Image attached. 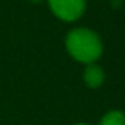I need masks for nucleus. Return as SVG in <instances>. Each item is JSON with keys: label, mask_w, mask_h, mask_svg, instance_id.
<instances>
[{"label": "nucleus", "mask_w": 125, "mask_h": 125, "mask_svg": "<svg viewBox=\"0 0 125 125\" xmlns=\"http://www.w3.org/2000/svg\"><path fill=\"white\" fill-rule=\"evenodd\" d=\"M65 46H67L68 54L74 60L85 65L95 63L103 54V43L98 33L85 27L73 29L68 32L65 38Z\"/></svg>", "instance_id": "obj_1"}, {"label": "nucleus", "mask_w": 125, "mask_h": 125, "mask_svg": "<svg viewBox=\"0 0 125 125\" xmlns=\"http://www.w3.org/2000/svg\"><path fill=\"white\" fill-rule=\"evenodd\" d=\"M51 11L59 19L73 22L79 19L85 11V0H48Z\"/></svg>", "instance_id": "obj_2"}, {"label": "nucleus", "mask_w": 125, "mask_h": 125, "mask_svg": "<svg viewBox=\"0 0 125 125\" xmlns=\"http://www.w3.org/2000/svg\"><path fill=\"white\" fill-rule=\"evenodd\" d=\"M83 79L90 89H98L104 83V71L101 70V67H98L95 63H90L85 67V70L83 73Z\"/></svg>", "instance_id": "obj_3"}, {"label": "nucleus", "mask_w": 125, "mask_h": 125, "mask_svg": "<svg viewBox=\"0 0 125 125\" xmlns=\"http://www.w3.org/2000/svg\"><path fill=\"white\" fill-rule=\"evenodd\" d=\"M100 125H125V114L122 111H108L100 120Z\"/></svg>", "instance_id": "obj_4"}, {"label": "nucleus", "mask_w": 125, "mask_h": 125, "mask_svg": "<svg viewBox=\"0 0 125 125\" xmlns=\"http://www.w3.org/2000/svg\"><path fill=\"white\" fill-rule=\"evenodd\" d=\"M74 125H89V124H74Z\"/></svg>", "instance_id": "obj_5"}, {"label": "nucleus", "mask_w": 125, "mask_h": 125, "mask_svg": "<svg viewBox=\"0 0 125 125\" xmlns=\"http://www.w3.org/2000/svg\"><path fill=\"white\" fill-rule=\"evenodd\" d=\"M30 2H41V0H30Z\"/></svg>", "instance_id": "obj_6"}]
</instances>
